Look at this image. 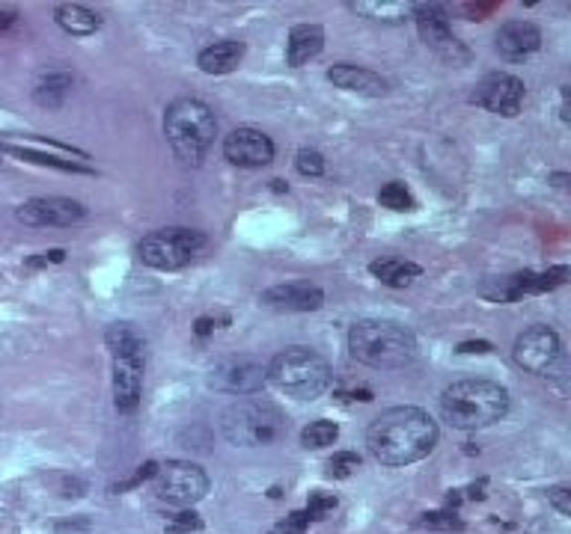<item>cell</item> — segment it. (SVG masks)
<instances>
[{"instance_id": "obj_9", "label": "cell", "mask_w": 571, "mask_h": 534, "mask_svg": "<svg viewBox=\"0 0 571 534\" xmlns=\"http://www.w3.org/2000/svg\"><path fill=\"white\" fill-rule=\"evenodd\" d=\"M265 383H268V366L256 357H227L215 362V368L209 371L211 389L239 398L262 392Z\"/></svg>"}, {"instance_id": "obj_23", "label": "cell", "mask_w": 571, "mask_h": 534, "mask_svg": "<svg viewBox=\"0 0 571 534\" xmlns=\"http://www.w3.org/2000/svg\"><path fill=\"white\" fill-rule=\"evenodd\" d=\"M349 9L372 21H387V25H402L413 15V4H405V0H354Z\"/></svg>"}, {"instance_id": "obj_18", "label": "cell", "mask_w": 571, "mask_h": 534, "mask_svg": "<svg viewBox=\"0 0 571 534\" xmlns=\"http://www.w3.org/2000/svg\"><path fill=\"white\" fill-rule=\"evenodd\" d=\"M260 300L280 312H319L324 306V291L310 282H286L262 291Z\"/></svg>"}, {"instance_id": "obj_7", "label": "cell", "mask_w": 571, "mask_h": 534, "mask_svg": "<svg viewBox=\"0 0 571 534\" xmlns=\"http://www.w3.org/2000/svg\"><path fill=\"white\" fill-rule=\"evenodd\" d=\"M206 247V235L185 226H170L147 235L138 247V256L147 267L155 270H178Z\"/></svg>"}, {"instance_id": "obj_17", "label": "cell", "mask_w": 571, "mask_h": 534, "mask_svg": "<svg viewBox=\"0 0 571 534\" xmlns=\"http://www.w3.org/2000/svg\"><path fill=\"white\" fill-rule=\"evenodd\" d=\"M497 54L506 63H524L527 56H533L542 48V30L533 25V21H506L497 30Z\"/></svg>"}, {"instance_id": "obj_30", "label": "cell", "mask_w": 571, "mask_h": 534, "mask_svg": "<svg viewBox=\"0 0 571 534\" xmlns=\"http://www.w3.org/2000/svg\"><path fill=\"white\" fill-rule=\"evenodd\" d=\"M357 469H361V454L354 451H337L328 463L331 479H352Z\"/></svg>"}, {"instance_id": "obj_1", "label": "cell", "mask_w": 571, "mask_h": 534, "mask_svg": "<svg viewBox=\"0 0 571 534\" xmlns=\"http://www.w3.org/2000/svg\"><path fill=\"white\" fill-rule=\"evenodd\" d=\"M438 422L420 407H393L366 430V448L381 466H408L429 458L438 446Z\"/></svg>"}, {"instance_id": "obj_45", "label": "cell", "mask_w": 571, "mask_h": 534, "mask_svg": "<svg viewBox=\"0 0 571 534\" xmlns=\"http://www.w3.org/2000/svg\"><path fill=\"white\" fill-rule=\"evenodd\" d=\"M271 534H283V531H277V529H274V531H271Z\"/></svg>"}, {"instance_id": "obj_35", "label": "cell", "mask_w": 571, "mask_h": 534, "mask_svg": "<svg viewBox=\"0 0 571 534\" xmlns=\"http://www.w3.org/2000/svg\"><path fill=\"white\" fill-rule=\"evenodd\" d=\"M155 472H158V463L155 460H147L140 466L138 472H134V479H128V481H122V484H117L114 487V493H122V490H131V487H140L143 481H149V479H155Z\"/></svg>"}, {"instance_id": "obj_42", "label": "cell", "mask_w": 571, "mask_h": 534, "mask_svg": "<svg viewBox=\"0 0 571 534\" xmlns=\"http://www.w3.org/2000/svg\"><path fill=\"white\" fill-rule=\"evenodd\" d=\"M18 21V13H9V9H0V30H9Z\"/></svg>"}, {"instance_id": "obj_43", "label": "cell", "mask_w": 571, "mask_h": 534, "mask_svg": "<svg viewBox=\"0 0 571 534\" xmlns=\"http://www.w3.org/2000/svg\"><path fill=\"white\" fill-rule=\"evenodd\" d=\"M485 481H479V484H474V487H470V499H485Z\"/></svg>"}, {"instance_id": "obj_33", "label": "cell", "mask_w": 571, "mask_h": 534, "mask_svg": "<svg viewBox=\"0 0 571 534\" xmlns=\"http://www.w3.org/2000/svg\"><path fill=\"white\" fill-rule=\"evenodd\" d=\"M333 508H337V496L316 490V493H310V502H307L304 510H307V517L312 522V519H324L328 514H333Z\"/></svg>"}, {"instance_id": "obj_16", "label": "cell", "mask_w": 571, "mask_h": 534, "mask_svg": "<svg viewBox=\"0 0 571 534\" xmlns=\"http://www.w3.org/2000/svg\"><path fill=\"white\" fill-rule=\"evenodd\" d=\"M143 392V350L114 357V404L119 413L131 416L140 407Z\"/></svg>"}, {"instance_id": "obj_13", "label": "cell", "mask_w": 571, "mask_h": 534, "mask_svg": "<svg viewBox=\"0 0 571 534\" xmlns=\"http://www.w3.org/2000/svg\"><path fill=\"white\" fill-rule=\"evenodd\" d=\"M15 217L25 226H36V229H69V226L81 223L87 217V208L77 199L36 196V199H27L25 206L15 211Z\"/></svg>"}, {"instance_id": "obj_11", "label": "cell", "mask_w": 571, "mask_h": 534, "mask_svg": "<svg viewBox=\"0 0 571 534\" xmlns=\"http://www.w3.org/2000/svg\"><path fill=\"white\" fill-rule=\"evenodd\" d=\"M568 279V267L566 265H556V267H547L542 274H533V270H524V274H515V277H503V279H488L479 294L495 303H512L524 297V294H545V291H554L559 286H566Z\"/></svg>"}, {"instance_id": "obj_41", "label": "cell", "mask_w": 571, "mask_h": 534, "mask_svg": "<svg viewBox=\"0 0 571 534\" xmlns=\"http://www.w3.org/2000/svg\"><path fill=\"white\" fill-rule=\"evenodd\" d=\"M194 329H197V336H199V338H206V336L211 333V329H215V317H199Z\"/></svg>"}, {"instance_id": "obj_22", "label": "cell", "mask_w": 571, "mask_h": 534, "mask_svg": "<svg viewBox=\"0 0 571 534\" xmlns=\"http://www.w3.org/2000/svg\"><path fill=\"white\" fill-rule=\"evenodd\" d=\"M54 21L60 25V30H66L69 36H89L102 27V18L93 9H87L84 4H60L54 9Z\"/></svg>"}, {"instance_id": "obj_24", "label": "cell", "mask_w": 571, "mask_h": 534, "mask_svg": "<svg viewBox=\"0 0 571 534\" xmlns=\"http://www.w3.org/2000/svg\"><path fill=\"white\" fill-rule=\"evenodd\" d=\"M369 274H372L375 279H381L390 288H405V286H411V282L423 274V267L413 265V261L384 258V261H372V265H369Z\"/></svg>"}, {"instance_id": "obj_14", "label": "cell", "mask_w": 571, "mask_h": 534, "mask_svg": "<svg viewBox=\"0 0 571 534\" xmlns=\"http://www.w3.org/2000/svg\"><path fill=\"white\" fill-rule=\"evenodd\" d=\"M470 101L491 113H497V116H518V110L524 105V81L509 72L485 75L483 81L474 86Z\"/></svg>"}, {"instance_id": "obj_27", "label": "cell", "mask_w": 571, "mask_h": 534, "mask_svg": "<svg viewBox=\"0 0 571 534\" xmlns=\"http://www.w3.org/2000/svg\"><path fill=\"white\" fill-rule=\"evenodd\" d=\"M105 342H107V350H110L114 357H119V354H134V350H143V338L138 336V329H134L131 324H114V327H107Z\"/></svg>"}, {"instance_id": "obj_32", "label": "cell", "mask_w": 571, "mask_h": 534, "mask_svg": "<svg viewBox=\"0 0 571 534\" xmlns=\"http://www.w3.org/2000/svg\"><path fill=\"white\" fill-rule=\"evenodd\" d=\"M295 169L307 178H319L324 173V157L316 149H301L295 155Z\"/></svg>"}, {"instance_id": "obj_19", "label": "cell", "mask_w": 571, "mask_h": 534, "mask_svg": "<svg viewBox=\"0 0 571 534\" xmlns=\"http://www.w3.org/2000/svg\"><path fill=\"white\" fill-rule=\"evenodd\" d=\"M328 81L333 86L345 89V93H357V96H369L378 98L387 93V81L372 69H363V65L354 63H337L333 69H328Z\"/></svg>"}, {"instance_id": "obj_34", "label": "cell", "mask_w": 571, "mask_h": 534, "mask_svg": "<svg viewBox=\"0 0 571 534\" xmlns=\"http://www.w3.org/2000/svg\"><path fill=\"white\" fill-rule=\"evenodd\" d=\"M194 531H203V519L194 510H182V514L170 517V522H167V534H194Z\"/></svg>"}, {"instance_id": "obj_29", "label": "cell", "mask_w": 571, "mask_h": 534, "mask_svg": "<svg viewBox=\"0 0 571 534\" xmlns=\"http://www.w3.org/2000/svg\"><path fill=\"white\" fill-rule=\"evenodd\" d=\"M378 199H381V206L390 208V211H413V208H417V202H413L411 190L402 185V181H390V185L381 187Z\"/></svg>"}, {"instance_id": "obj_2", "label": "cell", "mask_w": 571, "mask_h": 534, "mask_svg": "<svg viewBox=\"0 0 571 534\" xmlns=\"http://www.w3.org/2000/svg\"><path fill=\"white\" fill-rule=\"evenodd\" d=\"M509 413V392L495 380H458L441 395V416L458 430H479Z\"/></svg>"}, {"instance_id": "obj_39", "label": "cell", "mask_w": 571, "mask_h": 534, "mask_svg": "<svg viewBox=\"0 0 571 534\" xmlns=\"http://www.w3.org/2000/svg\"><path fill=\"white\" fill-rule=\"evenodd\" d=\"M57 531H60V534H87V531H89V522H87V519H77V522H60Z\"/></svg>"}, {"instance_id": "obj_38", "label": "cell", "mask_w": 571, "mask_h": 534, "mask_svg": "<svg viewBox=\"0 0 571 534\" xmlns=\"http://www.w3.org/2000/svg\"><path fill=\"white\" fill-rule=\"evenodd\" d=\"M66 258V249H48V253H39L25 261L27 270H36V267H45V265H60V261Z\"/></svg>"}, {"instance_id": "obj_21", "label": "cell", "mask_w": 571, "mask_h": 534, "mask_svg": "<svg viewBox=\"0 0 571 534\" xmlns=\"http://www.w3.org/2000/svg\"><path fill=\"white\" fill-rule=\"evenodd\" d=\"M241 60H244V42L223 39V42H215V45H209V48L199 51L197 65L206 75H229V72L239 69Z\"/></svg>"}, {"instance_id": "obj_25", "label": "cell", "mask_w": 571, "mask_h": 534, "mask_svg": "<svg viewBox=\"0 0 571 534\" xmlns=\"http://www.w3.org/2000/svg\"><path fill=\"white\" fill-rule=\"evenodd\" d=\"M69 89H72V75L51 72V75H45L42 81L36 84V89H33V98H36V105H42V107L57 110L66 101V96H69Z\"/></svg>"}, {"instance_id": "obj_5", "label": "cell", "mask_w": 571, "mask_h": 534, "mask_svg": "<svg viewBox=\"0 0 571 534\" xmlns=\"http://www.w3.org/2000/svg\"><path fill=\"white\" fill-rule=\"evenodd\" d=\"M268 380L283 395L298 398V401H312L331 389L333 371L328 359L319 357L310 348H286L268 362Z\"/></svg>"}, {"instance_id": "obj_44", "label": "cell", "mask_w": 571, "mask_h": 534, "mask_svg": "<svg viewBox=\"0 0 571 534\" xmlns=\"http://www.w3.org/2000/svg\"><path fill=\"white\" fill-rule=\"evenodd\" d=\"M0 157H4V140H0Z\"/></svg>"}, {"instance_id": "obj_20", "label": "cell", "mask_w": 571, "mask_h": 534, "mask_svg": "<svg viewBox=\"0 0 571 534\" xmlns=\"http://www.w3.org/2000/svg\"><path fill=\"white\" fill-rule=\"evenodd\" d=\"M324 48V30L319 25H298L289 30V42H286V63L289 65H304L310 60H316Z\"/></svg>"}, {"instance_id": "obj_6", "label": "cell", "mask_w": 571, "mask_h": 534, "mask_svg": "<svg viewBox=\"0 0 571 534\" xmlns=\"http://www.w3.org/2000/svg\"><path fill=\"white\" fill-rule=\"evenodd\" d=\"M220 430L239 448L274 446L286 434V413L274 401L248 398V401H235L232 407L223 410Z\"/></svg>"}, {"instance_id": "obj_40", "label": "cell", "mask_w": 571, "mask_h": 534, "mask_svg": "<svg viewBox=\"0 0 571 534\" xmlns=\"http://www.w3.org/2000/svg\"><path fill=\"white\" fill-rule=\"evenodd\" d=\"M491 350V342H464L458 345V354H488Z\"/></svg>"}, {"instance_id": "obj_26", "label": "cell", "mask_w": 571, "mask_h": 534, "mask_svg": "<svg viewBox=\"0 0 571 534\" xmlns=\"http://www.w3.org/2000/svg\"><path fill=\"white\" fill-rule=\"evenodd\" d=\"M4 152L21 157V161L27 164H39V166H54V169H63V173H84V176H93V169L77 164V161H63V157H54V155H45V152H36V149H25V146H4Z\"/></svg>"}, {"instance_id": "obj_15", "label": "cell", "mask_w": 571, "mask_h": 534, "mask_svg": "<svg viewBox=\"0 0 571 534\" xmlns=\"http://www.w3.org/2000/svg\"><path fill=\"white\" fill-rule=\"evenodd\" d=\"M274 140L256 128H235L223 140V157L241 169H260L274 161Z\"/></svg>"}, {"instance_id": "obj_28", "label": "cell", "mask_w": 571, "mask_h": 534, "mask_svg": "<svg viewBox=\"0 0 571 534\" xmlns=\"http://www.w3.org/2000/svg\"><path fill=\"white\" fill-rule=\"evenodd\" d=\"M340 437V425L331 422V418H316V422H310L304 428V434H301V446L304 448H328L333 446Z\"/></svg>"}, {"instance_id": "obj_8", "label": "cell", "mask_w": 571, "mask_h": 534, "mask_svg": "<svg viewBox=\"0 0 571 534\" xmlns=\"http://www.w3.org/2000/svg\"><path fill=\"white\" fill-rule=\"evenodd\" d=\"M152 490L173 508H190L209 493V475L190 460H167L152 479Z\"/></svg>"}, {"instance_id": "obj_10", "label": "cell", "mask_w": 571, "mask_h": 534, "mask_svg": "<svg viewBox=\"0 0 571 534\" xmlns=\"http://www.w3.org/2000/svg\"><path fill=\"white\" fill-rule=\"evenodd\" d=\"M515 362L530 371V374H554V368L563 362V342H559V336L554 333L551 327H530L524 329V333L515 338Z\"/></svg>"}, {"instance_id": "obj_36", "label": "cell", "mask_w": 571, "mask_h": 534, "mask_svg": "<svg viewBox=\"0 0 571 534\" xmlns=\"http://www.w3.org/2000/svg\"><path fill=\"white\" fill-rule=\"evenodd\" d=\"M310 529V517H307V510H292L283 522L277 526V531H283V534H304Z\"/></svg>"}, {"instance_id": "obj_37", "label": "cell", "mask_w": 571, "mask_h": 534, "mask_svg": "<svg viewBox=\"0 0 571 534\" xmlns=\"http://www.w3.org/2000/svg\"><path fill=\"white\" fill-rule=\"evenodd\" d=\"M547 502H551L563 517L571 514V490L568 487H554V490H547Z\"/></svg>"}, {"instance_id": "obj_12", "label": "cell", "mask_w": 571, "mask_h": 534, "mask_svg": "<svg viewBox=\"0 0 571 534\" xmlns=\"http://www.w3.org/2000/svg\"><path fill=\"white\" fill-rule=\"evenodd\" d=\"M411 18L417 21L423 42L438 56H444V60H450V63L467 60L464 45L455 39V33L450 27V15H446V9L441 4H413Z\"/></svg>"}, {"instance_id": "obj_31", "label": "cell", "mask_w": 571, "mask_h": 534, "mask_svg": "<svg viewBox=\"0 0 571 534\" xmlns=\"http://www.w3.org/2000/svg\"><path fill=\"white\" fill-rule=\"evenodd\" d=\"M423 526L434 531H464V519L458 517L455 510L446 508V510H434V514H425Z\"/></svg>"}, {"instance_id": "obj_3", "label": "cell", "mask_w": 571, "mask_h": 534, "mask_svg": "<svg viewBox=\"0 0 571 534\" xmlns=\"http://www.w3.org/2000/svg\"><path fill=\"white\" fill-rule=\"evenodd\" d=\"M349 350L357 362L378 371L405 368L417 359V338L393 321H357L349 333Z\"/></svg>"}, {"instance_id": "obj_4", "label": "cell", "mask_w": 571, "mask_h": 534, "mask_svg": "<svg viewBox=\"0 0 571 534\" xmlns=\"http://www.w3.org/2000/svg\"><path fill=\"white\" fill-rule=\"evenodd\" d=\"M218 119L206 101L178 98L164 113V137L173 146L178 161L197 166L206 157L209 146L215 143Z\"/></svg>"}]
</instances>
